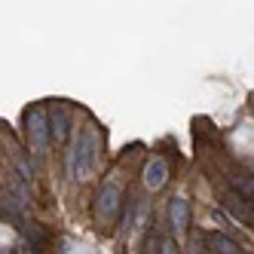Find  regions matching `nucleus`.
<instances>
[{"label":"nucleus","instance_id":"6","mask_svg":"<svg viewBox=\"0 0 254 254\" xmlns=\"http://www.w3.org/2000/svg\"><path fill=\"white\" fill-rule=\"evenodd\" d=\"M166 178H169V166H166V159H162V156L150 159L147 166H144V187L159 190L162 184H166Z\"/></svg>","mask_w":254,"mask_h":254},{"label":"nucleus","instance_id":"2","mask_svg":"<svg viewBox=\"0 0 254 254\" xmlns=\"http://www.w3.org/2000/svg\"><path fill=\"white\" fill-rule=\"evenodd\" d=\"M117 208H120V184L117 181H107L95 196V221L98 224H111L117 217Z\"/></svg>","mask_w":254,"mask_h":254},{"label":"nucleus","instance_id":"9","mask_svg":"<svg viewBox=\"0 0 254 254\" xmlns=\"http://www.w3.org/2000/svg\"><path fill=\"white\" fill-rule=\"evenodd\" d=\"M230 184H233L236 193H242L248 202H254V175H248V172H233L230 175Z\"/></svg>","mask_w":254,"mask_h":254},{"label":"nucleus","instance_id":"11","mask_svg":"<svg viewBox=\"0 0 254 254\" xmlns=\"http://www.w3.org/2000/svg\"><path fill=\"white\" fill-rule=\"evenodd\" d=\"M25 236H28V242H34V245H37V242L43 239V236H40V230L34 227V224H28V227H25Z\"/></svg>","mask_w":254,"mask_h":254},{"label":"nucleus","instance_id":"7","mask_svg":"<svg viewBox=\"0 0 254 254\" xmlns=\"http://www.w3.org/2000/svg\"><path fill=\"white\" fill-rule=\"evenodd\" d=\"M169 217H172L175 233L181 236V233L187 230V224H190V202H187V199H181V196H175L172 202H169Z\"/></svg>","mask_w":254,"mask_h":254},{"label":"nucleus","instance_id":"3","mask_svg":"<svg viewBox=\"0 0 254 254\" xmlns=\"http://www.w3.org/2000/svg\"><path fill=\"white\" fill-rule=\"evenodd\" d=\"M25 132L31 138V144L37 150H43L49 138H52V129H49V123H46V111L43 107H31V111L25 114Z\"/></svg>","mask_w":254,"mask_h":254},{"label":"nucleus","instance_id":"4","mask_svg":"<svg viewBox=\"0 0 254 254\" xmlns=\"http://www.w3.org/2000/svg\"><path fill=\"white\" fill-rule=\"evenodd\" d=\"M217 199H221V205H224L233 217H239L242 224H251V227H254V208H251V202H248L242 193H236V190L230 187V190H217Z\"/></svg>","mask_w":254,"mask_h":254},{"label":"nucleus","instance_id":"1","mask_svg":"<svg viewBox=\"0 0 254 254\" xmlns=\"http://www.w3.org/2000/svg\"><path fill=\"white\" fill-rule=\"evenodd\" d=\"M98 153H101V138L92 126L80 129V138L74 144V153H70V178H86L98 166Z\"/></svg>","mask_w":254,"mask_h":254},{"label":"nucleus","instance_id":"8","mask_svg":"<svg viewBox=\"0 0 254 254\" xmlns=\"http://www.w3.org/2000/svg\"><path fill=\"white\" fill-rule=\"evenodd\" d=\"M205 242H208L211 254H242L239 242L227 233H205Z\"/></svg>","mask_w":254,"mask_h":254},{"label":"nucleus","instance_id":"12","mask_svg":"<svg viewBox=\"0 0 254 254\" xmlns=\"http://www.w3.org/2000/svg\"><path fill=\"white\" fill-rule=\"evenodd\" d=\"M159 254H178V245H175V239H162V245H159Z\"/></svg>","mask_w":254,"mask_h":254},{"label":"nucleus","instance_id":"5","mask_svg":"<svg viewBox=\"0 0 254 254\" xmlns=\"http://www.w3.org/2000/svg\"><path fill=\"white\" fill-rule=\"evenodd\" d=\"M49 129H52V141H56V144L67 141V135H70V117L64 111V104H52V111H49Z\"/></svg>","mask_w":254,"mask_h":254},{"label":"nucleus","instance_id":"10","mask_svg":"<svg viewBox=\"0 0 254 254\" xmlns=\"http://www.w3.org/2000/svg\"><path fill=\"white\" fill-rule=\"evenodd\" d=\"M202 242H205V236H202V233H196V236H193V242H190V251H187V254H211V251H205V248H202Z\"/></svg>","mask_w":254,"mask_h":254}]
</instances>
